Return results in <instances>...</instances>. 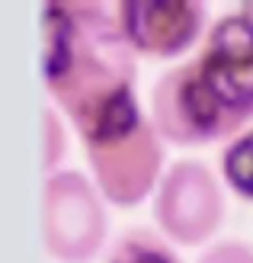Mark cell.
Listing matches in <instances>:
<instances>
[{
	"label": "cell",
	"mask_w": 253,
	"mask_h": 263,
	"mask_svg": "<svg viewBox=\"0 0 253 263\" xmlns=\"http://www.w3.org/2000/svg\"><path fill=\"white\" fill-rule=\"evenodd\" d=\"M42 122H45V157H42V164H45V177L48 174H55L58 164H61V157H64V128L58 122V116L51 106L42 109Z\"/></svg>",
	"instance_id": "obj_10"
},
{
	"label": "cell",
	"mask_w": 253,
	"mask_h": 263,
	"mask_svg": "<svg viewBox=\"0 0 253 263\" xmlns=\"http://www.w3.org/2000/svg\"><path fill=\"white\" fill-rule=\"evenodd\" d=\"M154 221L173 244H205L224 221V193L211 167L192 157L167 167L154 193Z\"/></svg>",
	"instance_id": "obj_5"
},
{
	"label": "cell",
	"mask_w": 253,
	"mask_h": 263,
	"mask_svg": "<svg viewBox=\"0 0 253 263\" xmlns=\"http://www.w3.org/2000/svg\"><path fill=\"white\" fill-rule=\"evenodd\" d=\"M112 13L135 55L157 61L189 51L208 23V10L199 0H122Z\"/></svg>",
	"instance_id": "obj_7"
},
{
	"label": "cell",
	"mask_w": 253,
	"mask_h": 263,
	"mask_svg": "<svg viewBox=\"0 0 253 263\" xmlns=\"http://www.w3.org/2000/svg\"><path fill=\"white\" fill-rule=\"evenodd\" d=\"M106 263H183V260L161 231L135 225V228H125L112 241Z\"/></svg>",
	"instance_id": "obj_8"
},
{
	"label": "cell",
	"mask_w": 253,
	"mask_h": 263,
	"mask_svg": "<svg viewBox=\"0 0 253 263\" xmlns=\"http://www.w3.org/2000/svg\"><path fill=\"white\" fill-rule=\"evenodd\" d=\"M221 180L241 196L253 202V125L244 128L241 135L224 141L221 148Z\"/></svg>",
	"instance_id": "obj_9"
},
{
	"label": "cell",
	"mask_w": 253,
	"mask_h": 263,
	"mask_svg": "<svg viewBox=\"0 0 253 263\" xmlns=\"http://www.w3.org/2000/svg\"><path fill=\"white\" fill-rule=\"evenodd\" d=\"M87 164L103 199L119 209L144 202L164 180V138L141 109L138 93L81 128Z\"/></svg>",
	"instance_id": "obj_2"
},
{
	"label": "cell",
	"mask_w": 253,
	"mask_h": 263,
	"mask_svg": "<svg viewBox=\"0 0 253 263\" xmlns=\"http://www.w3.org/2000/svg\"><path fill=\"white\" fill-rule=\"evenodd\" d=\"M237 10H241L244 16L250 20V26H253V0H247V4H241V7H237Z\"/></svg>",
	"instance_id": "obj_12"
},
{
	"label": "cell",
	"mask_w": 253,
	"mask_h": 263,
	"mask_svg": "<svg viewBox=\"0 0 253 263\" xmlns=\"http://www.w3.org/2000/svg\"><path fill=\"white\" fill-rule=\"evenodd\" d=\"M151 119L161 138L180 148H199L221 138L231 141L244 132V125L224 109V103L208 87L196 58L173 64L157 77L151 90Z\"/></svg>",
	"instance_id": "obj_3"
},
{
	"label": "cell",
	"mask_w": 253,
	"mask_h": 263,
	"mask_svg": "<svg viewBox=\"0 0 253 263\" xmlns=\"http://www.w3.org/2000/svg\"><path fill=\"white\" fill-rule=\"evenodd\" d=\"M42 77L55 106L81 132L109 106L135 97L138 64L112 7L74 0L42 10Z\"/></svg>",
	"instance_id": "obj_1"
},
{
	"label": "cell",
	"mask_w": 253,
	"mask_h": 263,
	"mask_svg": "<svg viewBox=\"0 0 253 263\" xmlns=\"http://www.w3.org/2000/svg\"><path fill=\"white\" fill-rule=\"evenodd\" d=\"M199 68L208 87L237 122H253V26L241 10L224 13L208 26L199 48Z\"/></svg>",
	"instance_id": "obj_6"
},
{
	"label": "cell",
	"mask_w": 253,
	"mask_h": 263,
	"mask_svg": "<svg viewBox=\"0 0 253 263\" xmlns=\"http://www.w3.org/2000/svg\"><path fill=\"white\" fill-rule=\"evenodd\" d=\"M196 263H253V244L247 241H218L199 254Z\"/></svg>",
	"instance_id": "obj_11"
},
{
	"label": "cell",
	"mask_w": 253,
	"mask_h": 263,
	"mask_svg": "<svg viewBox=\"0 0 253 263\" xmlns=\"http://www.w3.org/2000/svg\"><path fill=\"white\" fill-rule=\"evenodd\" d=\"M109 231L106 199L81 170H55L42 186V241L55 263H90Z\"/></svg>",
	"instance_id": "obj_4"
}]
</instances>
